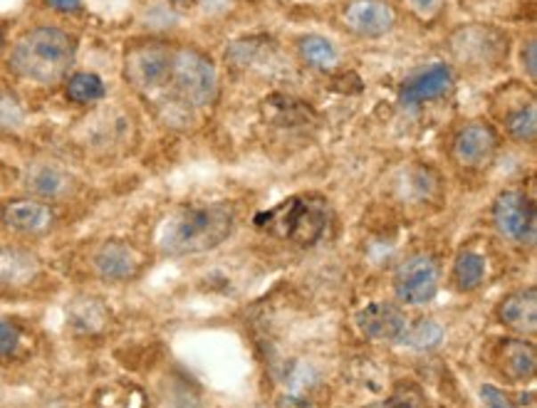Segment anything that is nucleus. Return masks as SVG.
<instances>
[{
  "mask_svg": "<svg viewBox=\"0 0 537 408\" xmlns=\"http://www.w3.org/2000/svg\"><path fill=\"white\" fill-rule=\"evenodd\" d=\"M45 3L57 12H77L82 8V0H45Z\"/></svg>",
  "mask_w": 537,
  "mask_h": 408,
  "instance_id": "nucleus-30",
  "label": "nucleus"
},
{
  "mask_svg": "<svg viewBox=\"0 0 537 408\" xmlns=\"http://www.w3.org/2000/svg\"><path fill=\"white\" fill-rule=\"evenodd\" d=\"M171 60H174V47H168L164 40L149 37V40L132 43L124 53V79L136 92L151 94L168 85Z\"/></svg>",
  "mask_w": 537,
  "mask_h": 408,
  "instance_id": "nucleus-5",
  "label": "nucleus"
},
{
  "mask_svg": "<svg viewBox=\"0 0 537 408\" xmlns=\"http://www.w3.org/2000/svg\"><path fill=\"white\" fill-rule=\"evenodd\" d=\"M520 60H523V69L527 72V78L535 79L537 78V45H535V37H527V43H523V50H520Z\"/></svg>",
  "mask_w": 537,
  "mask_h": 408,
  "instance_id": "nucleus-28",
  "label": "nucleus"
},
{
  "mask_svg": "<svg viewBox=\"0 0 537 408\" xmlns=\"http://www.w3.org/2000/svg\"><path fill=\"white\" fill-rule=\"evenodd\" d=\"M43 273L40 257L23 248H0V292L30 287Z\"/></svg>",
  "mask_w": 537,
  "mask_h": 408,
  "instance_id": "nucleus-16",
  "label": "nucleus"
},
{
  "mask_svg": "<svg viewBox=\"0 0 537 408\" xmlns=\"http://www.w3.org/2000/svg\"><path fill=\"white\" fill-rule=\"evenodd\" d=\"M3 45H5V35H3V30H0V53H3Z\"/></svg>",
  "mask_w": 537,
  "mask_h": 408,
  "instance_id": "nucleus-31",
  "label": "nucleus"
},
{
  "mask_svg": "<svg viewBox=\"0 0 537 408\" xmlns=\"http://www.w3.org/2000/svg\"><path fill=\"white\" fill-rule=\"evenodd\" d=\"M403 347L411 349H436L438 344L443 342V327L436 320H419L414 324H406V330L402 331V337L396 339Z\"/></svg>",
  "mask_w": 537,
  "mask_h": 408,
  "instance_id": "nucleus-21",
  "label": "nucleus"
},
{
  "mask_svg": "<svg viewBox=\"0 0 537 408\" xmlns=\"http://www.w3.org/2000/svg\"><path fill=\"white\" fill-rule=\"evenodd\" d=\"M25 188L33 193V199L40 200H60L68 199L75 191V178L69 176L68 168L50 161H37L28 166L25 171Z\"/></svg>",
  "mask_w": 537,
  "mask_h": 408,
  "instance_id": "nucleus-14",
  "label": "nucleus"
},
{
  "mask_svg": "<svg viewBox=\"0 0 537 408\" xmlns=\"http://www.w3.org/2000/svg\"><path fill=\"white\" fill-rule=\"evenodd\" d=\"M498 151V136L491 124L468 122L453 139V159L463 168H485Z\"/></svg>",
  "mask_w": 537,
  "mask_h": 408,
  "instance_id": "nucleus-11",
  "label": "nucleus"
},
{
  "mask_svg": "<svg viewBox=\"0 0 537 408\" xmlns=\"http://www.w3.org/2000/svg\"><path fill=\"white\" fill-rule=\"evenodd\" d=\"M498 317L505 327L520 331V334H533L537 330V290H517L510 292L498 307Z\"/></svg>",
  "mask_w": 537,
  "mask_h": 408,
  "instance_id": "nucleus-17",
  "label": "nucleus"
},
{
  "mask_svg": "<svg viewBox=\"0 0 537 408\" xmlns=\"http://www.w3.org/2000/svg\"><path fill=\"white\" fill-rule=\"evenodd\" d=\"M406 314L396 305L389 302H371L364 309H359L357 327L362 334H367L370 339H381V342H396L406 330Z\"/></svg>",
  "mask_w": 537,
  "mask_h": 408,
  "instance_id": "nucleus-15",
  "label": "nucleus"
},
{
  "mask_svg": "<svg viewBox=\"0 0 537 408\" xmlns=\"http://www.w3.org/2000/svg\"><path fill=\"white\" fill-rule=\"evenodd\" d=\"M384 408H428L426 406V401L419 394H416L414 388H402V391H396Z\"/></svg>",
  "mask_w": 537,
  "mask_h": 408,
  "instance_id": "nucleus-26",
  "label": "nucleus"
},
{
  "mask_svg": "<svg viewBox=\"0 0 537 408\" xmlns=\"http://www.w3.org/2000/svg\"><path fill=\"white\" fill-rule=\"evenodd\" d=\"M481 401H483V408H515L513 401L505 396L500 388L488 387V384L481 388Z\"/></svg>",
  "mask_w": 537,
  "mask_h": 408,
  "instance_id": "nucleus-27",
  "label": "nucleus"
},
{
  "mask_svg": "<svg viewBox=\"0 0 537 408\" xmlns=\"http://www.w3.org/2000/svg\"><path fill=\"white\" fill-rule=\"evenodd\" d=\"M342 22L349 33L359 37H381L392 33L396 25V11L386 0H349L342 12Z\"/></svg>",
  "mask_w": 537,
  "mask_h": 408,
  "instance_id": "nucleus-10",
  "label": "nucleus"
},
{
  "mask_svg": "<svg viewBox=\"0 0 537 408\" xmlns=\"http://www.w3.org/2000/svg\"><path fill=\"white\" fill-rule=\"evenodd\" d=\"M505 132L513 136L515 142L533 143L537 134V110L533 102L517 104L508 117H505Z\"/></svg>",
  "mask_w": 537,
  "mask_h": 408,
  "instance_id": "nucleus-22",
  "label": "nucleus"
},
{
  "mask_svg": "<svg viewBox=\"0 0 537 408\" xmlns=\"http://www.w3.org/2000/svg\"><path fill=\"white\" fill-rule=\"evenodd\" d=\"M409 3L421 18H434L441 11V5H443V0H409Z\"/></svg>",
  "mask_w": 537,
  "mask_h": 408,
  "instance_id": "nucleus-29",
  "label": "nucleus"
},
{
  "mask_svg": "<svg viewBox=\"0 0 537 408\" xmlns=\"http://www.w3.org/2000/svg\"><path fill=\"white\" fill-rule=\"evenodd\" d=\"M235 213L231 203H206V206H183L171 213L161 231L159 248L167 255H199L216 250L233 233Z\"/></svg>",
  "mask_w": 537,
  "mask_h": 408,
  "instance_id": "nucleus-2",
  "label": "nucleus"
},
{
  "mask_svg": "<svg viewBox=\"0 0 537 408\" xmlns=\"http://www.w3.org/2000/svg\"><path fill=\"white\" fill-rule=\"evenodd\" d=\"M485 277V260L473 250H463L453 263V282L459 290H476Z\"/></svg>",
  "mask_w": 537,
  "mask_h": 408,
  "instance_id": "nucleus-23",
  "label": "nucleus"
},
{
  "mask_svg": "<svg viewBox=\"0 0 537 408\" xmlns=\"http://www.w3.org/2000/svg\"><path fill=\"white\" fill-rule=\"evenodd\" d=\"M20 347V330L11 320L0 317V359H8Z\"/></svg>",
  "mask_w": 537,
  "mask_h": 408,
  "instance_id": "nucleus-25",
  "label": "nucleus"
},
{
  "mask_svg": "<svg viewBox=\"0 0 537 408\" xmlns=\"http://www.w3.org/2000/svg\"><path fill=\"white\" fill-rule=\"evenodd\" d=\"M0 223L18 235H45L55 225V208L40 199H12L0 206Z\"/></svg>",
  "mask_w": 537,
  "mask_h": 408,
  "instance_id": "nucleus-9",
  "label": "nucleus"
},
{
  "mask_svg": "<svg viewBox=\"0 0 537 408\" xmlns=\"http://www.w3.org/2000/svg\"><path fill=\"white\" fill-rule=\"evenodd\" d=\"M92 265L97 270L102 280L110 282H129L142 273V255L134 245L124 243V241H107L100 245V250L92 257Z\"/></svg>",
  "mask_w": 537,
  "mask_h": 408,
  "instance_id": "nucleus-12",
  "label": "nucleus"
},
{
  "mask_svg": "<svg viewBox=\"0 0 537 408\" xmlns=\"http://www.w3.org/2000/svg\"><path fill=\"white\" fill-rule=\"evenodd\" d=\"M297 53L303 57L305 65L322 69V72L335 69L337 62H339V53H337L335 43L322 37V35H303L297 40Z\"/></svg>",
  "mask_w": 537,
  "mask_h": 408,
  "instance_id": "nucleus-19",
  "label": "nucleus"
},
{
  "mask_svg": "<svg viewBox=\"0 0 537 408\" xmlns=\"http://www.w3.org/2000/svg\"><path fill=\"white\" fill-rule=\"evenodd\" d=\"M77 57V40L60 25H35L11 47L8 67L25 82L53 87L68 78Z\"/></svg>",
  "mask_w": 537,
  "mask_h": 408,
  "instance_id": "nucleus-1",
  "label": "nucleus"
},
{
  "mask_svg": "<svg viewBox=\"0 0 537 408\" xmlns=\"http://www.w3.org/2000/svg\"><path fill=\"white\" fill-rule=\"evenodd\" d=\"M453 69L448 65H431L424 67L421 72H416L406 79L399 89V100L406 107H419L424 102H434L446 97L453 89Z\"/></svg>",
  "mask_w": 537,
  "mask_h": 408,
  "instance_id": "nucleus-13",
  "label": "nucleus"
},
{
  "mask_svg": "<svg viewBox=\"0 0 537 408\" xmlns=\"http://www.w3.org/2000/svg\"><path fill=\"white\" fill-rule=\"evenodd\" d=\"M104 94H107V85L94 72H75L65 82V97L72 104H94L104 100Z\"/></svg>",
  "mask_w": 537,
  "mask_h": 408,
  "instance_id": "nucleus-20",
  "label": "nucleus"
},
{
  "mask_svg": "<svg viewBox=\"0 0 537 408\" xmlns=\"http://www.w3.org/2000/svg\"><path fill=\"white\" fill-rule=\"evenodd\" d=\"M492 225L510 243L533 248L537 238V213L533 200L520 191H503L492 203Z\"/></svg>",
  "mask_w": 537,
  "mask_h": 408,
  "instance_id": "nucleus-6",
  "label": "nucleus"
},
{
  "mask_svg": "<svg viewBox=\"0 0 537 408\" xmlns=\"http://www.w3.org/2000/svg\"><path fill=\"white\" fill-rule=\"evenodd\" d=\"M168 85L189 107H208L218 94V72L213 60L199 47H176L171 60Z\"/></svg>",
  "mask_w": 537,
  "mask_h": 408,
  "instance_id": "nucleus-4",
  "label": "nucleus"
},
{
  "mask_svg": "<svg viewBox=\"0 0 537 408\" xmlns=\"http://www.w3.org/2000/svg\"><path fill=\"white\" fill-rule=\"evenodd\" d=\"M441 270L434 255L416 253L396 267L394 292L403 305H426L436 298Z\"/></svg>",
  "mask_w": 537,
  "mask_h": 408,
  "instance_id": "nucleus-8",
  "label": "nucleus"
},
{
  "mask_svg": "<svg viewBox=\"0 0 537 408\" xmlns=\"http://www.w3.org/2000/svg\"><path fill=\"white\" fill-rule=\"evenodd\" d=\"M500 369L508 379L513 381H525L535 374V347L527 342H517V339H505L500 347Z\"/></svg>",
  "mask_w": 537,
  "mask_h": 408,
  "instance_id": "nucleus-18",
  "label": "nucleus"
},
{
  "mask_svg": "<svg viewBox=\"0 0 537 408\" xmlns=\"http://www.w3.org/2000/svg\"><path fill=\"white\" fill-rule=\"evenodd\" d=\"M451 53L463 65L488 67L508 55V35L492 25H463L451 35Z\"/></svg>",
  "mask_w": 537,
  "mask_h": 408,
  "instance_id": "nucleus-7",
  "label": "nucleus"
},
{
  "mask_svg": "<svg viewBox=\"0 0 537 408\" xmlns=\"http://www.w3.org/2000/svg\"><path fill=\"white\" fill-rule=\"evenodd\" d=\"M25 111L12 92H0V129H20Z\"/></svg>",
  "mask_w": 537,
  "mask_h": 408,
  "instance_id": "nucleus-24",
  "label": "nucleus"
},
{
  "mask_svg": "<svg viewBox=\"0 0 537 408\" xmlns=\"http://www.w3.org/2000/svg\"><path fill=\"white\" fill-rule=\"evenodd\" d=\"M327 223H330V203L317 193L290 196L256 216V225L260 231L281 241H290L300 248L317 243L325 235Z\"/></svg>",
  "mask_w": 537,
  "mask_h": 408,
  "instance_id": "nucleus-3",
  "label": "nucleus"
}]
</instances>
